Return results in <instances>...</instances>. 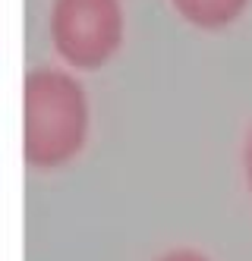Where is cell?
Instances as JSON below:
<instances>
[{
  "label": "cell",
  "mask_w": 252,
  "mask_h": 261,
  "mask_svg": "<svg viewBox=\"0 0 252 261\" xmlns=\"http://www.w3.org/2000/svg\"><path fill=\"white\" fill-rule=\"evenodd\" d=\"M88 139V95L57 66H35L22 88V151L38 170H54L82 151Z\"/></svg>",
  "instance_id": "6da1fadb"
},
{
  "label": "cell",
  "mask_w": 252,
  "mask_h": 261,
  "mask_svg": "<svg viewBox=\"0 0 252 261\" xmlns=\"http://www.w3.org/2000/svg\"><path fill=\"white\" fill-rule=\"evenodd\" d=\"M48 29L60 60L91 72L123 44V7L120 0H54Z\"/></svg>",
  "instance_id": "7a4b0ae2"
},
{
  "label": "cell",
  "mask_w": 252,
  "mask_h": 261,
  "mask_svg": "<svg viewBox=\"0 0 252 261\" xmlns=\"http://www.w3.org/2000/svg\"><path fill=\"white\" fill-rule=\"evenodd\" d=\"M249 0H170V7L180 13V19L202 32L227 29L246 10Z\"/></svg>",
  "instance_id": "3957f363"
},
{
  "label": "cell",
  "mask_w": 252,
  "mask_h": 261,
  "mask_svg": "<svg viewBox=\"0 0 252 261\" xmlns=\"http://www.w3.org/2000/svg\"><path fill=\"white\" fill-rule=\"evenodd\" d=\"M154 261H211L205 252H199V249H189V246H177V249H167V252H161Z\"/></svg>",
  "instance_id": "277c9868"
},
{
  "label": "cell",
  "mask_w": 252,
  "mask_h": 261,
  "mask_svg": "<svg viewBox=\"0 0 252 261\" xmlns=\"http://www.w3.org/2000/svg\"><path fill=\"white\" fill-rule=\"evenodd\" d=\"M243 173H246V189L252 195V126H249L246 142H243Z\"/></svg>",
  "instance_id": "5b68a950"
}]
</instances>
